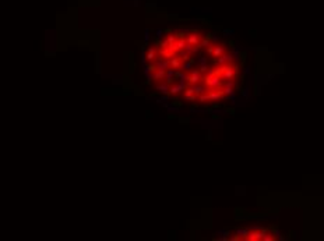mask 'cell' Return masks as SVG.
<instances>
[{
	"mask_svg": "<svg viewBox=\"0 0 324 241\" xmlns=\"http://www.w3.org/2000/svg\"><path fill=\"white\" fill-rule=\"evenodd\" d=\"M175 72H176V70H173V68H168V70H166V72H165V78H163V80L166 81V84H172L173 77H175Z\"/></svg>",
	"mask_w": 324,
	"mask_h": 241,
	"instance_id": "9a60e30c",
	"label": "cell"
},
{
	"mask_svg": "<svg viewBox=\"0 0 324 241\" xmlns=\"http://www.w3.org/2000/svg\"><path fill=\"white\" fill-rule=\"evenodd\" d=\"M182 64H183V60L180 59V57H172L171 60H169V67L173 68V70H178V68H182Z\"/></svg>",
	"mask_w": 324,
	"mask_h": 241,
	"instance_id": "8fae6325",
	"label": "cell"
},
{
	"mask_svg": "<svg viewBox=\"0 0 324 241\" xmlns=\"http://www.w3.org/2000/svg\"><path fill=\"white\" fill-rule=\"evenodd\" d=\"M190 88L193 89V92L200 96V95H203V93H206V91H207V87L206 85H200V84H196V85H190Z\"/></svg>",
	"mask_w": 324,
	"mask_h": 241,
	"instance_id": "4fadbf2b",
	"label": "cell"
},
{
	"mask_svg": "<svg viewBox=\"0 0 324 241\" xmlns=\"http://www.w3.org/2000/svg\"><path fill=\"white\" fill-rule=\"evenodd\" d=\"M207 95H208V100H212V102H216V100H221V99L225 98L224 91L219 89V88H215V89L208 91Z\"/></svg>",
	"mask_w": 324,
	"mask_h": 241,
	"instance_id": "5b68a950",
	"label": "cell"
},
{
	"mask_svg": "<svg viewBox=\"0 0 324 241\" xmlns=\"http://www.w3.org/2000/svg\"><path fill=\"white\" fill-rule=\"evenodd\" d=\"M157 91H159L161 93H169V84H159L157 85Z\"/></svg>",
	"mask_w": 324,
	"mask_h": 241,
	"instance_id": "e0dca14e",
	"label": "cell"
},
{
	"mask_svg": "<svg viewBox=\"0 0 324 241\" xmlns=\"http://www.w3.org/2000/svg\"><path fill=\"white\" fill-rule=\"evenodd\" d=\"M214 74L218 75V77H221L222 80L225 81H233V78L238 75V67L235 64H232V63L224 64V66H219L214 71Z\"/></svg>",
	"mask_w": 324,
	"mask_h": 241,
	"instance_id": "6da1fadb",
	"label": "cell"
},
{
	"mask_svg": "<svg viewBox=\"0 0 324 241\" xmlns=\"http://www.w3.org/2000/svg\"><path fill=\"white\" fill-rule=\"evenodd\" d=\"M155 59H157V50L154 47H150L148 52H147V60L148 62H154Z\"/></svg>",
	"mask_w": 324,
	"mask_h": 241,
	"instance_id": "2e32d148",
	"label": "cell"
},
{
	"mask_svg": "<svg viewBox=\"0 0 324 241\" xmlns=\"http://www.w3.org/2000/svg\"><path fill=\"white\" fill-rule=\"evenodd\" d=\"M183 96H184V99H187V100H190V102H194V100L197 99V95L193 92V89H191L190 87H187V88L184 89V92H183Z\"/></svg>",
	"mask_w": 324,
	"mask_h": 241,
	"instance_id": "5bb4252c",
	"label": "cell"
},
{
	"mask_svg": "<svg viewBox=\"0 0 324 241\" xmlns=\"http://www.w3.org/2000/svg\"><path fill=\"white\" fill-rule=\"evenodd\" d=\"M197 63H200V64H206V63H207V59H206V57H200V59L197 60Z\"/></svg>",
	"mask_w": 324,
	"mask_h": 241,
	"instance_id": "d4e9b609",
	"label": "cell"
},
{
	"mask_svg": "<svg viewBox=\"0 0 324 241\" xmlns=\"http://www.w3.org/2000/svg\"><path fill=\"white\" fill-rule=\"evenodd\" d=\"M235 60V57L232 56V54H229V53H224L221 57H218V59H215V64H218V66H224V64H229V63H233Z\"/></svg>",
	"mask_w": 324,
	"mask_h": 241,
	"instance_id": "ba28073f",
	"label": "cell"
},
{
	"mask_svg": "<svg viewBox=\"0 0 324 241\" xmlns=\"http://www.w3.org/2000/svg\"><path fill=\"white\" fill-rule=\"evenodd\" d=\"M198 100H200L201 103H204V102H208V95H207V93H203V95H200V96H198Z\"/></svg>",
	"mask_w": 324,
	"mask_h": 241,
	"instance_id": "603a6c76",
	"label": "cell"
},
{
	"mask_svg": "<svg viewBox=\"0 0 324 241\" xmlns=\"http://www.w3.org/2000/svg\"><path fill=\"white\" fill-rule=\"evenodd\" d=\"M263 240L264 241H272V240H275V236H272V234H267V233H265V234H264V237H263Z\"/></svg>",
	"mask_w": 324,
	"mask_h": 241,
	"instance_id": "7402d4cb",
	"label": "cell"
},
{
	"mask_svg": "<svg viewBox=\"0 0 324 241\" xmlns=\"http://www.w3.org/2000/svg\"><path fill=\"white\" fill-rule=\"evenodd\" d=\"M267 233L265 229H263V230H253V232H249L247 234V237H246V240L249 241H257V240H263V237H264V234Z\"/></svg>",
	"mask_w": 324,
	"mask_h": 241,
	"instance_id": "8992f818",
	"label": "cell"
},
{
	"mask_svg": "<svg viewBox=\"0 0 324 241\" xmlns=\"http://www.w3.org/2000/svg\"><path fill=\"white\" fill-rule=\"evenodd\" d=\"M191 67H193V60H189L187 63H183V64H182V68H183L184 71H190Z\"/></svg>",
	"mask_w": 324,
	"mask_h": 241,
	"instance_id": "44dd1931",
	"label": "cell"
},
{
	"mask_svg": "<svg viewBox=\"0 0 324 241\" xmlns=\"http://www.w3.org/2000/svg\"><path fill=\"white\" fill-rule=\"evenodd\" d=\"M207 53L210 56L218 59V57H221L224 53H226V47L224 45H221V43H215V45L214 43H210L207 46Z\"/></svg>",
	"mask_w": 324,
	"mask_h": 241,
	"instance_id": "3957f363",
	"label": "cell"
},
{
	"mask_svg": "<svg viewBox=\"0 0 324 241\" xmlns=\"http://www.w3.org/2000/svg\"><path fill=\"white\" fill-rule=\"evenodd\" d=\"M203 72L200 70H190V74L187 75V85H196V84H200V81L203 80Z\"/></svg>",
	"mask_w": 324,
	"mask_h": 241,
	"instance_id": "277c9868",
	"label": "cell"
},
{
	"mask_svg": "<svg viewBox=\"0 0 324 241\" xmlns=\"http://www.w3.org/2000/svg\"><path fill=\"white\" fill-rule=\"evenodd\" d=\"M236 234H239L240 238H244V240H246V237H247V234H249V230H247V229H239V230H236Z\"/></svg>",
	"mask_w": 324,
	"mask_h": 241,
	"instance_id": "ffe728a7",
	"label": "cell"
},
{
	"mask_svg": "<svg viewBox=\"0 0 324 241\" xmlns=\"http://www.w3.org/2000/svg\"><path fill=\"white\" fill-rule=\"evenodd\" d=\"M247 95H249V92H247V89H246V91H243V96H247Z\"/></svg>",
	"mask_w": 324,
	"mask_h": 241,
	"instance_id": "484cf974",
	"label": "cell"
},
{
	"mask_svg": "<svg viewBox=\"0 0 324 241\" xmlns=\"http://www.w3.org/2000/svg\"><path fill=\"white\" fill-rule=\"evenodd\" d=\"M200 41H201V35L198 34V32H191L189 35L186 36V42L189 43V45H193L196 46L200 43Z\"/></svg>",
	"mask_w": 324,
	"mask_h": 241,
	"instance_id": "9c48e42d",
	"label": "cell"
},
{
	"mask_svg": "<svg viewBox=\"0 0 324 241\" xmlns=\"http://www.w3.org/2000/svg\"><path fill=\"white\" fill-rule=\"evenodd\" d=\"M159 53H161V56H162V57H165V59H169V57H173V56H175V53H173V52H171L168 47H163V49H161V52H159Z\"/></svg>",
	"mask_w": 324,
	"mask_h": 241,
	"instance_id": "d6986e66",
	"label": "cell"
},
{
	"mask_svg": "<svg viewBox=\"0 0 324 241\" xmlns=\"http://www.w3.org/2000/svg\"><path fill=\"white\" fill-rule=\"evenodd\" d=\"M187 87H189V85L184 84V82H178V84L172 85L171 88H169V93H171V95H178V93H180V92H184V89H186Z\"/></svg>",
	"mask_w": 324,
	"mask_h": 241,
	"instance_id": "52a82bcc",
	"label": "cell"
},
{
	"mask_svg": "<svg viewBox=\"0 0 324 241\" xmlns=\"http://www.w3.org/2000/svg\"><path fill=\"white\" fill-rule=\"evenodd\" d=\"M233 87H235V81H225L224 82V93L225 96H232L233 95Z\"/></svg>",
	"mask_w": 324,
	"mask_h": 241,
	"instance_id": "30bf717a",
	"label": "cell"
},
{
	"mask_svg": "<svg viewBox=\"0 0 324 241\" xmlns=\"http://www.w3.org/2000/svg\"><path fill=\"white\" fill-rule=\"evenodd\" d=\"M155 67H157V70H161V71H166L168 68H169V62L165 59V60H162V59H159V60H157L155 62Z\"/></svg>",
	"mask_w": 324,
	"mask_h": 241,
	"instance_id": "7c38bea8",
	"label": "cell"
},
{
	"mask_svg": "<svg viewBox=\"0 0 324 241\" xmlns=\"http://www.w3.org/2000/svg\"><path fill=\"white\" fill-rule=\"evenodd\" d=\"M207 68H208V67L206 66V64H200V71H201V72H206V71H207Z\"/></svg>",
	"mask_w": 324,
	"mask_h": 241,
	"instance_id": "cb8c5ba5",
	"label": "cell"
},
{
	"mask_svg": "<svg viewBox=\"0 0 324 241\" xmlns=\"http://www.w3.org/2000/svg\"><path fill=\"white\" fill-rule=\"evenodd\" d=\"M203 80H204V85L210 89H215V88H219L222 85L221 77H218L215 74H207Z\"/></svg>",
	"mask_w": 324,
	"mask_h": 241,
	"instance_id": "7a4b0ae2",
	"label": "cell"
},
{
	"mask_svg": "<svg viewBox=\"0 0 324 241\" xmlns=\"http://www.w3.org/2000/svg\"><path fill=\"white\" fill-rule=\"evenodd\" d=\"M165 72H166V71H161V70H157L155 72H152V80H155V81L163 80V78H165Z\"/></svg>",
	"mask_w": 324,
	"mask_h": 241,
	"instance_id": "ac0fdd59",
	"label": "cell"
}]
</instances>
